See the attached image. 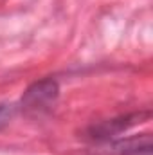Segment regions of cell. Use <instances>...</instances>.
I'll use <instances>...</instances> for the list:
<instances>
[{
  "instance_id": "1",
  "label": "cell",
  "mask_w": 153,
  "mask_h": 155,
  "mask_svg": "<svg viewBox=\"0 0 153 155\" xmlns=\"http://www.w3.org/2000/svg\"><path fill=\"white\" fill-rule=\"evenodd\" d=\"M58 97H60L58 81L54 78H43L31 83L25 88L18 103V110H22L27 116H41L56 105Z\"/></svg>"
},
{
  "instance_id": "4",
  "label": "cell",
  "mask_w": 153,
  "mask_h": 155,
  "mask_svg": "<svg viewBox=\"0 0 153 155\" xmlns=\"http://www.w3.org/2000/svg\"><path fill=\"white\" fill-rule=\"evenodd\" d=\"M18 114V103H0V130H4Z\"/></svg>"
},
{
  "instance_id": "2",
  "label": "cell",
  "mask_w": 153,
  "mask_h": 155,
  "mask_svg": "<svg viewBox=\"0 0 153 155\" xmlns=\"http://www.w3.org/2000/svg\"><path fill=\"white\" fill-rule=\"evenodd\" d=\"M150 116H151L150 110H144V112H132V114H126V116L112 117V119L96 123V124L86 128V139H90L94 143H105V141L115 139L119 134L126 132L128 128L150 119Z\"/></svg>"
},
{
  "instance_id": "3",
  "label": "cell",
  "mask_w": 153,
  "mask_h": 155,
  "mask_svg": "<svg viewBox=\"0 0 153 155\" xmlns=\"http://www.w3.org/2000/svg\"><path fill=\"white\" fill-rule=\"evenodd\" d=\"M151 153V135L141 134L126 139H110L94 146L88 155H150Z\"/></svg>"
}]
</instances>
